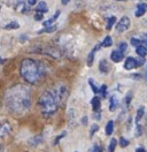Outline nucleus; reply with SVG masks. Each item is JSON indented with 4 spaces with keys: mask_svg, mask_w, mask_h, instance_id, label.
<instances>
[{
    "mask_svg": "<svg viewBox=\"0 0 147 152\" xmlns=\"http://www.w3.org/2000/svg\"><path fill=\"white\" fill-rule=\"evenodd\" d=\"M91 105H92V108H93V111H94V112H98V111H100L101 102H100V99H99L98 97H93V98H92Z\"/></svg>",
    "mask_w": 147,
    "mask_h": 152,
    "instance_id": "4468645a",
    "label": "nucleus"
},
{
    "mask_svg": "<svg viewBox=\"0 0 147 152\" xmlns=\"http://www.w3.org/2000/svg\"><path fill=\"white\" fill-rule=\"evenodd\" d=\"M101 46V44H99V45H97L95 48L92 50L91 52H90V54H89V57H87V66L91 67L92 65H93V61H94V54H95V52L99 50V48Z\"/></svg>",
    "mask_w": 147,
    "mask_h": 152,
    "instance_id": "9d476101",
    "label": "nucleus"
},
{
    "mask_svg": "<svg viewBox=\"0 0 147 152\" xmlns=\"http://www.w3.org/2000/svg\"><path fill=\"white\" fill-rule=\"evenodd\" d=\"M147 10V4H139L137 6V10H136V16L137 18H140L143 16Z\"/></svg>",
    "mask_w": 147,
    "mask_h": 152,
    "instance_id": "9b49d317",
    "label": "nucleus"
},
{
    "mask_svg": "<svg viewBox=\"0 0 147 152\" xmlns=\"http://www.w3.org/2000/svg\"><path fill=\"white\" fill-rule=\"evenodd\" d=\"M2 28L6 29V30H15V29L20 28V24H18L17 22H14V21H13V22H9L7 24H5Z\"/></svg>",
    "mask_w": 147,
    "mask_h": 152,
    "instance_id": "f3484780",
    "label": "nucleus"
},
{
    "mask_svg": "<svg viewBox=\"0 0 147 152\" xmlns=\"http://www.w3.org/2000/svg\"><path fill=\"white\" fill-rule=\"evenodd\" d=\"M137 59H135V58H131L129 57L127 60H125V62H124V68L127 69V70H131V69H133V68H137Z\"/></svg>",
    "mask_w": 147,
    "mask_h": 152,
    "instance_id": "0eeeda50",
    "label": "nucleus"
},
{
    "mask_svg": "<svg viewBox=\"0 0 147 152\" xmlns=\"http://www.w3.org/2000/svg\"><path fill=\"white\" fill-rule=\"evenodd\" d=\"M137 53L139 57H146L147 56V48L144 46V45H139L137 46Z\"/></svg>",
    "mask_w": 147,
    "mask_h": 152,
    "instance_id": "a211bd4d",
    "label": "nucleus"
},
{
    "mask_svg": "<svg viewBox=\"0 0 147 152\" xmlns=\"http://www.w3.org/2000/svg\"><path fill=\"white\" fill-rule=\"evenodd\" d=\"M144 113H145V108H144V107H139L137 111V118H136V122H137V124H139V121L141 120V118H143Z\"/></svg>",
    "mask_w": 147,
    "mask_h": 152,
    "instance_id": "5701e85b",
    "label": "nucleus"
},
{
    "mask_svg": "<svg viewBox=\"0 0 147 152\" xmlns=\"http://www.w3.org/2000/svg\"><path fill=\"white\" fill-rule=\"evenodd\" d=\"M37 10L40 12V13H47L48 12V6L45 1H40L38 5H37Z\"/></svg>",
    "mask_w": 147,
    "mask_h": 152,
    "instance_id": "2eb2a0df",
    "label": "nucleus"
},
{
    "mask_svg": "<svg viewBox=\"0 0 147 152\" xmlns=\"http://www.w3.org/2000/svg\"><path fill=\"white\" fill-rule=\"evenodd\" d=\"M69 1H70V0H61L62 5H67V4H69Z\"/></svg>",
    "mask_w": 147,
    "mask_h": 152,
    "instance_id": "58836bf2",
    "label": "nucleus"
},
{
    "mask_svg": "<svg viewBox=\"0 0 147 152\" xmlns=\"http://www.w3.org/2000/svg\"><path fill=\"white\" fill-rule=\"evenodd\" d=\"M49 91L53 94L59 106H63L69 97V88H68V84L64 82H59L54 84L52 89H49Z\"/></svg>",
    "mask_w": 147,
    "mask_h": 152,
    "instance_id": "20e7f679",
    "label": "nucleus"
},
{
    "mask_svg": "<svg viewBox=\"0 0 147 152\" xmlns=\"http://www.w3.org/2000/svg\"><path fill=\"white\" fill-rule=\"evenodd\" d=\"M20 74L29 84H37L46 75V66L33 59H24L20 65Z\"/></svg>",
    "mask_w": 147,
    "mask_h": 152,
    "instance_id": "f03ea898",
    "label": "nucleus"
},
{
    "mask_svg": "<svg viewBox=\"0 0 147 152\" xmlns=\"http://www.w3.org/2000/svg\"><path fill=\"white\" fill-rule=\"evenodd\" d=\"M5 104L10 113L15 115L25 114L32 105L30 89L22 84L9 88L5 95Z\"/></svg>",
    "mask_w": 147,
    "mask_h": 152,
    "instance_id": "f257e3e1",
    "label": "nucleus"
},
{
    "mask_svg": "<svg viewBox=\"0 0 147 152\" xmlns=\"http://www.w3.org/2000/svg\"><path fill=\"white\" fill-rule=\"evenodd\" d=\"M89 152H102V148L99 144H93L91 148L89 149Z\"/></svg>",
    "mask_w": 147,
    "mask_h": 152,
    "instance_id": "a878e982",
    "label": "nucleus"
},
{
    "mask_svg": "<svg viewBox=\"0 0 147 152\" xmlns=\"http://www.w3.org/2000/svg\"><path fill=\"white\" fill-rule=\"evenodd\" d=\"M117 1H124V0H117Z\"/></svg>",
    "mask_w": 147,
    "mask_h": 152,
    "instance_id": "ea45409f",
    "label": "nucleus"
},
{
    "mask_svg": "<svg viewBox=\"0 0 147 152\" xmlns=\"http://www.w3.org/2000/svg\"><path fill=\"white\" fill-rule=\"evenodd\" d=\"M57 29V26L56 24H52V26H48V27H45L44 29H41L39 31V34H44V32H47V34H51V32H54Z\"/></svg>",
    "mask_w": 147,
    "mask_h": 152,
    "instance_id": "dca6fc26",
    "label": "nucleus"
},
{
    "mask_svg": "<svg viewBox=\"0 0 147 152\" xmlns=\"http://www.w3.org/2000/svg\"><path fill=\"white\" fill-rule=\"evenodd\" d=\"M39 108H40V113L44 118H51L56 113L59 105L56 103L53 94L49 90L44 92L39 98Z\"/></svg>",
    "mask_w": 147,
    "mask_h": 152,
    "instance_id": "7ed1b4c3",
    "label": "nucleus"
},
{
    "mask_svg": "<svg viewBox=\"0 0 147 152\" xmlns=\"http://www.w3.org/2000/svg\"><path fill=\"white\" fill-rule=\"evenodd\" d=\"M99 130V126L98 124H92L91 129H90V137H93V135Z\"/></svg>",
    "mask_w": 147,
    "mask_h": 152,
    "instance_id": "bb28decb",
    "label": "nucleus"
},
{
    "mask_svg": "<svg viewBox=\"0 0 147 152\" xmlns=\"http://www.w3.org/2000/svg\"><path fill=\"white\" fill-rule=\"evenodd\" d=\"M119 107V99L116 96H111L109 100V110L111 112H114L116 108Z\"/></svg>",
    "mask_w": 147,
    "mask_h": 152,
    "instance_id": "f8f14e48",
    "label": "nucleus"
},
{
    "mask_svg": "<svg viewBox=\"0 0 147 152\" xmlns=\"http://www.w3.org/2000/svg\"><path fill=\"white\" fill-rule=\"evenodd\" d=\"M28 4H29L30 6H33V5L37 4V0H28Z\"/></svg>",
    "mask_w": 147,
    "mask_h": 152,
    "instance_id": "f704fd0d",
    "label": "nucleus"
},
{
    "mask_svg": "<svg viewBox=\"0 0 147 152\" xmlns=\"http://www.w3.org/2000/svg\"><path fill=\"white\" fill-rule=\"evenodd\" d=\"M127 48H128V45H127V43H121L119 44V50L121 51V52H125L127 51Z\"/></svg>",
    "mask_w": 147,
    "mask_h": 152,
    "instance_id": "7c9ffc66",
    "label": "nucleus"
},
{
    "mask_svg": "<svg viewBox=\"0 0 147 152\" xmlns=\"http://www.w3.org/2000/svg\"><path fill=\"white\" fill-rule=\"evenodd\" d=\"M130 27V19H129L128 16H123L122 19L119 21V23H117V26H116V30L119 31V32H124V31H127Z\"/></svg>",
    "mask_w": 147,
    "mask_h": 152,
    "instance_id": "423d86ee",
    "label": "nucleus"
},
{
    "mask_svg": "<svg viewBox=\"0 0 147 152\" xmlns=\"http://www.w3.org/2000/svg\"><path fill=\"white\" fill-rule=\"evenodd\" d=\"M100 92L101 95H102V97L105 98L106 97V95H107V86L106 84H103V86H101V88H100Z\"/></svg>",
    "mask_w": 147,
    "mask_h": 152,
    "instance_id": "c756f323",
    "label": "nucleus"
},
{
    "mask_svg": "<svg viewBox=\"0 0 147 152\" xmlns=\"http://www.w3.org/2000/svg\"><path fill=\"white\" fill-rule=\"evenodd\" d=\"M29 143L31 144V145H33V146H36L38 144H40V143H43V137L41 136H36V137H33V138H31Z\"/></svg>",
    "mask_w": 147,
    "mask_h": 152,
    "instance_id": "412c9836",
    "label": "nucleus"
},
{
    "mask_svg": "<svg viewBox=\"0 0 147 152\" xmlns=\"http://www.w3.org/2000/svg\"><path fill=\"white\" fill-rule=\"evenodd\" d=\"M99 70H100L101 73H103V74L109 73L110 65L108 64V61H107V60H101L100 62H99Z\"/></svg>",
    "mask_w": 147,
    "mask_h": 152,
    "instance_id": "1a4fd4ad",
    "label": "nucleus"
},
{
    "mask_svg": "<svg viewBox=\"0 0 147 152\" xmlns=\"http://www.w3.org/2000/svg\"><path fill=\"white\" fill-rule=\"evenodd\" d=\"M115 21H116V18H115V16H111V18H109V19H108V21H107L106 29H107V30H110V29L113 28V26H114Z\"/></svg>",
    "mask_w": 147,
    "mask_h": 152,
    "instance_id": "393cba45",
    "label": "nucleus"
},
{
    "mask_svg": "<svg viewBox=\"0 0 147 152\" xmlns=\"http://www.w3.org/2000/svg\"><path fill=\"white\" fill-rule=\"evenodd\" d=\"M110 59H111L114 62H119V61H122V59H123V52H121L119 50L113 51L111 54H110Z\"/></svg>",
    "mask_w": 147,
    "mask_h": 152,
    "instance_id": "6e6552de",
    "label": "nucleus"
},
{
    "mask_svg": "<svg viewBox=\"0 0 147 152\" xmlns=\"http://www.w3.org/2000/svg\"><path fill=\"white\" fill-rule=\"evenodd\" d=\"M113 45V39L110 36H107V37L103 39V42L101 43V46H103V48H109Z\"/></svg>",
    "mask_w": 147,
    "mask_h": 152,
    "instance_id": "4be33fe9",
    "label": "nucleus"
},
{
    "mask_svg": "<svg viewBox=\"0 0 147 152\" xmlns=\"http://www.w3.org/2000/svg\"><path fill=\"white\" fill-rule=\"evenodd\" d=\"M131 44L133 45V46H139V45H141L143 43H141V40L140 39H137V38H131Z\"/></svg>",
    "mask_w": 147,
    "mask_h": 152,
    "instance_id": "c85d7f7f",
    "label": "nucleus"
},
{
    "mask_svg": "<svg viewBox=\"0 0 147 152\" xmlns=\"http://www.w3.org/2000/svg\"><path fill=\"white\" fill-rule=\"evenodd\" d=\"M117 145V141L115 138H111L109 143V146H108V152H114L115 151V148Z\"/></svg>",
    "mask_w": 147,
    "mask_h": 152,
    "instance_id": "b1692460",
    "label": "nucleus"
},
{
    "mask_svg": "<svg viewBox=\"0 0 147 152\" xmlns=\"http://www.w3.org/2000/svg\"><path fill=\"white\" fill-rule=\"evenodd\" d=\"M82 124H87V118H86V116H85L84 119H82Z\"/></svg>",
    "mask_w": 147,
    "mask_h": 152,
    "instance_id": "4c0bfd02",
    "label": "nucleus"
},
{
    "mask_svg": "<svg viewBox=\"0 0 147 152\" xmlns=\"http://www.w3.org/2000/svg\"><path fill=\"white\" fill-rule=\"evenodd\" d=\"M137 136H140L141 135V127L138 124V127H137V134H136Z\"/></svg>",
    "mask_w": 147,
    "mask_h": 152,
    "instance_id": "c9c22d12",
    "label": "nucleus"
},
{
    "mask_svg": "<svg viewBox=\"0 0 147 152\" xmlns=\"http://www.w3.org/2000/svg\"><path fill=\"white\" fill-rule=\"evenodd\" d=\"M35 20H36V21H41V20H43V13H40V12L36 13V15H35Z\"/></svg>",
    "mask_w": 147,
    "mask_h": 152,
    "instance_id": "2f4dec72",
    "label": "nucleus"
},
{
    "mask_svg": "<svg viewBox=\"0 0 147 152\" xmlns=\"http://www.w3.org/2000/svg\"><path fill=\"white\" fill-rule=\"evenodd\" d=\"M144 62H145V60H144V58L141 57L140 59H137V66L140 67L141 65H144Z\"/></svg>",
    "mask_w": 147,
    "mask_h": 152,
    "instance_id": "473e14b6",
    "label": "nucleus"
},
{
    "mask_svg": "<svg viewBox=\"0 0 147 152\" xmlns=\"http://www.w3.org/2000/svg\"><path fill=\"white\" fill-rule=\"evenodd\" d=\"M136 152H147L144 148H138L137 150H136Z\"/></svg>",
    "mask_w": 147,
    "mask_h": 152,
    "instance_id": "e433bc0d",
    "label": "nucleus"
},
{
    "mask_svg": "<svg viewBox=\"0 0 147 152\" xmlns=\"http://www.w3.org/2000/svg\"><path fill=\"white\" fill-rule=\"evenodd\" d=\"M60 14H61V12L60 10H56V13H55L54 15L51 18V19H48V20H46L45 22H44V27H48V26H52V24H54V22L57 20V18L60 16Z\"/></svg>",
    "mask_w": 147,
    "mask_h": 152,
    "instance_id": "ddd939ff",
    "label": "nucleus"
},
{
    "mask_svg": "<svg viewBox=\"0 0 147 152\" xmlns=\"http://www.w3.org/2000/svg\"><path fill=\"white\" fill-rule=\"evenodd\" d=\"M105 132H106V135H108V136L113 134V132H114V121H108V124H106Z\"/></svg>",
    "mask_w": 147,
    "mask_h": 152,
    "instance_id": "6ab92c4d",
    "label": "nucleus"
},
{
    "mask_svg": "<svg viewBox=\"0 0 147 152\" xmlns=\"http://www.w3.org/2000/svg\"><path fill=\"white\" fill-rule=\"evenodd\" d=\"M64 136H65V133L61 134V135H60V136H59V137H57V138H56V140L54 141V144H57V142H59V141H60V140H61L62 137H64Z\"/></svg>",
    "mask_w": 147,
    "mask_h": 152,
    "instance_id": "72a5a7b5",
    "label": "nucleus"
},
{
    "mask_svg": "<svg viewBox=\"0 0 147 152\" xmlns=\"http://www.w3.org/2000/svg\"><path fill=\"white\" fill-rule=\"evenodd\" d=\"M119 145H121L122 148H127L129 145V141L127 138H124V137H121V138H119Z\"/></svg>",
    "mask_w": 147,
    "mask_h": 152,
    "instance_id": "cd10ccee",
    "label": "nucleus"
},
{
    "mask_svg": "<svg viewBox=\"0 0 147 152\" xmlns=\"http://www.w3.org/2000/svg\"><path fill=\"white\" fill-rule=\"evenodd\" d=\"M89 84H90V86H91L92 91H93L95 95H98V94H99V91H100V88H98V86H97V84L94 83V80L90 78V80H89Z\"/></svg>",
    "mask_w": 147,
    "mask_h": 152,
    "instance_id": "aec40b11",
    "label": "nucleus"
},
{
    "mask_svg": "<svg viewBox=\"0 0 147 152\" xmlns=\"http://www.w3.org/2000/svg\"><path fill=\"white\" fill-rule=\"evenodd\" d=\"M0 151H1V146H0Z\"/></svg>",
    "mask_w": 147,
    "mask_h": 152,
    "instance_id": "a19ab883",
    "label": "nucleus"
},
{
    "mask_svg": "<svg viewBox=\"0 0 147 152\" xmlns=\"http://www.w3.org/2000/svg\"><path fill=\"white\" fill-rule=\"evenodd\" d=\"M12 133V126L8 121L5 120H0V138L8 136Z\"/></svg>",
    "mask_w": 147,
    "mask_h": 152,
    "instance_id": "39448f33",
    "label": "nucleus"
}]
</instances>
